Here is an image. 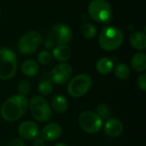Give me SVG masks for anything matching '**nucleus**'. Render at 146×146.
Listing matches in <instances>:
<instances>
[{
	"instance_id": "ddd939ff",
	"label": "nucleus",
	"mask_w": 146,
	"mask_h": 146,
	"mask_svg": "<svg viewBox=\"0 0 146 146\" xmlns=\"http://www.w3.org/2000/svg\"><path fill=\"white\" fill-rule=\"evenodd\" d=\"M62 133V128L60 126V124L56 122H50L46 124L41 133L40 137L47 142H53L57 140Z\"/></svg>"
},
{
	"instance_id": "1a4fd4ad",
	"label": "nucleus",
	"mask_w": 146,
	"mask_h": 146,
	"mask_svg": "<svg viewBox=\"0 0 146 146\" xmlns=\"http://www.w3.org/2000/svg\"><path fill=\"white\" fill-rule=\"evenodd\" d=\"M73 38V33L70 27L62 23L55 24L50 32V38H47L53 44H67L71 41Z\"/></svg>"
},
{
	"instance_id": "f257e3e1",
	"label": "nucleus",
	"mask_w": 146,
	"mask_h": 146,
	"mask_svg": "<svg viewBox=\"0 0 146 146\" xmlns=\"http://www.w3.org/2000/svg\"><path fill=\"white\" fill-rule=\"evenodd\" d=\"M28 98L27 96L15 94L9 97L0 108V115L8 122L20 120L28 110Z\"/></svg>"
},
{
	"instance_id": "4be33fe9",
	"label": "nucleus",
	"mask_w": 146,
	"mask_h": 146,
	"mask_svg": "<svg viewBox=\"0 0 146 146\" xmlns=\"http://www.w3.org/2000/svg\"><path fill=\"white\" fill-rule=\"evenodd\" d=\"M38 92L39 95L44 98L50 96L53 92V85L51 81L49 80H44L41 82H39L38 86Z\"/></svg>"
},
{
	"instance_id": "0eeeda50",
	"label": "nucleus",
	"mask_w": 146,
	"mask_h": 146,
	"mask_svg": "<svg viewBox=\"0 0 146 146\" xmlns=\"http://www.w3.org/2000/svg\"><path fill=\"white\" fill-rule=\"evenodd\" d=\"M42 41L43 38L38 32H27L19 38L17 42V50L21 55H32L37 51L41 45Z\"/></svg>"
},
{
	"instance_id": "2eb2a0df",
	"label": "nucleus",
	"mask_w": 146,
	"mask_h": 146,
	"mask_svg": "<svg viewBox=\"0 0 146 146\" xmlns=\"http://www.w3.org/2000/svg\"><path fill=\"white\" fill-rule=\"evenodd\" d=\"M51 110H54L57 114H64L68 109V101L63 95H55L50 101Z\"/></svg>"
},
{
	"instance_id": "7ed1b4c3",
	"label": "nucleus",
	"mask_w": 146,
	"mask_h": 146,
	"mask_svg": "<svg viewBox=\"0 0 146 146\" xmlns=\"http://www.w3.org/2000/svg\"><path fill=\"white\" fill-rule=\"evenodd\" d=\"M28 110L33 118L41 123L47 122L52 116V110L48 101L40 95L33 96L28 101Z\"/></svg>"
},
{
	"instance_id": "a211bd4d",
	"label": "nucleus",
	"mask_w": 146,
	"mask_h": 146,
	"mask_svg": "<svg viewBox=\"0 0 146 146\" xmlns=\"http://www.w3.org/2000/svg\"><path fill=\"white\" fill-rule=\"evenodd\" d=\"M115 68L114 62L109 57H101L96 62V70L100 74H109Z\"/></svg>"
},
{
	"instance_id": "cd10ccee",
	"label": "nucleus",
	"mask_w": 146,
	"mask_h": 146,
	"mask_svg": "<svg viewBox=\"0 0 146 146\" xmlns=\"http://www.w3.org/2000/svg\"><path fill=\"white\" fill-rule=\"evenodd\" d=\"M33 146H45V141L40 137L38 136L37 138H35L33 139Z\"/></svg>"
},
{
	"instance_id": "dca6fc26",
	"label": "nucleus",
	"mask_w": 146,
	"mask_h": 146,
	"mask_svg": "<svg viewBox=\"0 0 146 146\" xmlns=\"http://www.w3.org/2000/svg\"><path fill=\"white\" fill-rule=\"evenodd\" d=\"M129 42L131 46L138 50H144L146 48V35L144 32L136 31L130 35Z\"/></svg>"
},
{
	"instance_id": "a878e982",
	"label": "nucleus",
	"mask_w": 146,
	"mask_h": 146,
	"mask_svg": "<svg viewBox=\"0 0 146 146\" xmlns=\"http://www.w3.org/2000/svg\"><path fill=\"white\" fill-rule=\"evenodd\" d=\"M137 85L138 87L142 91L145 92L146 91V74L143 73L142 74L139 75L137 78Z\"/></svg>"
},
{
	"instance_id": "39448f33",
	"label": "nucleus",
	"mask_w": 146,
	"mask_h": 146,
	"mask_svg": "<svg viewBox=\"0 0 146 146\" xmlns=\"http://www.w3.org/2000/svg\"><path fill=\"white\" fill-rule=\"evenodd\" d=\"M92 79L88 74H80L68 81L67 92L74 98L85 96L92 88Z\"/></svg>"
},
{
	"instance_id": "c756f323",
	"label": "nucleus",
	"mask_w": 146,
	"mask_h": 146,
	"mask_svg": "<svg viewBox=\"0 0 146 146\" xmlns=\"http://www.w3.org/2000/svg\"><path fill=\"white\" fill-rule=\"evenodd\" d=\"M0 15H1V9H0Z\"/></svg>"
},
{
	"instance_id": "f8f14e48",
	"label": "nucleus",
	"mask_w": 146,
	"mask_h": 146,
	"mask_svg": "<svg viewBox=\"0 0 146 146\" xmlns=\"http://www.w3.org/2000/svg\"><path fill=\"white\" fill-rule=\"evenodd\" d=\"M102 129H104V132L107 136L116 138L123 133L124 126L121 120L115 117H110L104 122Z\"/></svg>"
},
{
	"instance_id": "5701e85b",
	"label": "nucleus",
	"mask_w": 146,
	"mask_h": 146,
	"mask_svg": "<svg viewBox=\"0 0 146 146\" xmlns=\"http://www.w3.org/2000/svg\"><path fill=\"white\" fill-rule=\"evenodd\" d=\"M99 116L100 118L104 121V122L110 119V108L109 106L104 104V103H102V104H99L97 108H96V111H95Z\"/></svg>"
},
{
	"instance_id": "423d86ee",
	"label": "nucleus",
	"mask_w": 146,
	"mask_h": 146,
	"mask_svg": "<svg viewBox=\"0 0 146 146\" xmlns=\"http://www.w3.org/2000/svg\"><path fill=\"white\" fill-rule=\"evenodd\" d=\"M90 16L99 23H110L113 18V9L107 0H92L88 5Z\"/></svg>"
},
{
	"instance_id": "f03ea898",
	"label": "nucleus",
	"mask_w": 146,
	"mask_h": 146,
	"mask_svg": "<svg viewBox=\"0 0 146 146\" xmlns=\"http://www.w3.org/2000/svg\"><path fill=\"white\" fill-rule=\"evenodd\" d=\"M123 41L124 33L115 26L104 27L98 37V44L105 51H114L119 49Z\"/></svg>"
},
{
	"instance_id": "6ab92c4d",
	"label": "nucleus",
	"mask_w": 146,
	"mask_h": 146,
	"mask_svg": "<svg viewBox=\"0 0 146 146\" xmlns=\"http://www.w3.org/2000/svg\"><path fill=\"white\" fill-rule=\"evenodd\" d=\"M132 68L139 73H144L146 70V55L144 52L134 54L131 59Z\"/></svg>"
},
{
	"instance_id": "412c9836",
	"label": "nucleus",
	"mask_w": 146,
	"mask_h": 146,
	"mask_svg": "<svg viewBox=\"0 0 146 146\" xmlns=\"http://www.w3.org/2000/svg\"><path fill=\"white\" fill-rule=\"evenodd\" d=\"M80 33L84 38L92 39L97 35V28L92 23H84L80 27Z\"/></svg>"
},
{
	"instance_id": "9d476101",
	"label": "nucleus",
	"mask_w": 146,
	"mask_h": 146,
	"mask_svg": "<svg viewBox=\"0 0 146 146\" xmlns=\"http://www.w3.org/2000/svg\"><path fill=\"white\" fill-rule=\"evenodd\" d=\"M73 68L67 62H60L56 65L50 74V81L55 85H63L67 83L72 77Z\"/></svg>"
},
{
	"instance_id": "b1692460",
	"label": "nucleus",
	"mask_w": 146,
	"mask_h": 146,
	"mask_svg": "<svg viewBox=\"0 0 146 146\" xmlns=\"http://www.w3.org/2000/svg\"><path fill=\"white\" fill-rule=\"evenodd\" d=\"M37 60L38 63L42 65H48L50 63L52 60V55L50 51L48 50H42L38 54Z\"/></svg>"
},
{
	"instance_id": "bb28decb",
	"label": "nucleus",
	"mask_w": 146,
	"mask_h": 146,
	"mask_svg": "<svg viewBox=\"0 0 146 146\" xmlns=\"http://www.w3.org/2000/svg\"><path fill=\"white\" fill-rule=\"evenodd\" d=\"M8 146H25V143H24L23 139H21L20 138H16V139H11L9 142Z\"/></svg>"
},
{
	"instance_id": "4468645a",
	"label": "nucleus",
	"mask_w": 146,
	"mask_h": 146,
	"mask_svg": "<svg viewBox=\"0 0 146 146\" xmlns=\"http://www.w3.org/2000/svg\"><path fill=\"white\" fill-rule=\"evenodd\" d=\"M52 57L59 62H66L71 58L72 50L67 44H58L53 48Z\"/></svg>"
},
{
	"instance_id": "393cba45",
	"label": "nucleus",
	"mask_w": 146,
	"mask_h": 146,
	"mask_svg": "<svg viewBox=\"0 0 146 146\" xmlns=\"http://www.w3.org/2000/svg\"><path fill=\"white\" fill-rule=\"evenodd\" d=\"M17 91H18V94L27 96L31 91V84H30V82L28 80H21L18 83Z\"/></svg>"
},
{
	"instance_id": "f3484780",
	"label": "nucleus",
	"mask_w": 146,
	"mask_h": 146,
	"mask_svg": "<svg viewBox=\"0 0 146 146\" xmlns=\"http://www.w3.org/2000/svg\"><path fill=\"white\" fill-rule=\"evenodd\" d=\"M38 63L33 59H27L21 65V71L27 77L35 76L38 73Z\"/></svg>"
},
{
	"instance_id": "aec40b11",
	"label": "nucleus",
	"mask_w": 146,
	"mask_h": 146,
	"mask_svg": "<svg viewBox=\"0 0 146 146\" xmlns=\"http://www.w3.org/2000/svg\"><path fill=\"white\" fill-rule=\"evenodd\" d=\"M115 76L121 80H126L129 78L131 74L130 68L126 63H119L114 68Z\"/></svg>"
},
{
	"instance_id": "20e7f679",
	"label": "nucleus",
	"mask_w": 146,
	"mask_h": 146,
	"mask_svg": "<svg viewBox=\"0 0 146 146\" xmlns=\"http://www.w3.org/2000/svg\"><path fill=\"white\" fill-rule=\"evenodd\" d=\"M17 71V56L11 49L3 47L0 49V80L12 79Z\"/></svg>"
},
{
	"instance_id": "9b49d317",
	"label": "nucleus",
	"mask_w": 146,
	"mask_h": 146,
	"mask_svg": "<svg viewBox=\"0 0 146 146\" xmlns=\"http://www.w3.org/2000/svg\"><path fill=\"white\" fill-rule=\"evenodd\" d=\"M20 139L23 140H33L39 136V127L35 121H23L17 128Z\"/></svg>"
},
{
	"instance_id": "6e6552de",
	"label": "nucleus",
	"mask_w": 146,
	"mask_h": 146,
	"mask_svg": "<svg viewBox=\"0 0 146 146\" xmlns=\"http://www.w3.org/2000/svg\"><path fill=\"white\" fill-rule=\"evenodd\" d=\"M78 124L83 132L88 134H96L102 130L104 121L96 112L86 110L79 115Z\"/></svg>"
},
{
	"instance_id": "c85d7f7f",
	"label": "nucleus",
	"mask_w": 146,
	"mask_h": 146,
	"mask_svg": "<svg viewBox=\"0 0 146 146\" xmlns=\"http://www.w3.org/2000/svg\"><path fill=\"white\" fill-rule=\"evenodd\" d=\"M54 146H68L67 144H64V143H57Z\"/></svg>"
}]
</instances>
